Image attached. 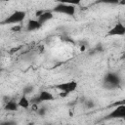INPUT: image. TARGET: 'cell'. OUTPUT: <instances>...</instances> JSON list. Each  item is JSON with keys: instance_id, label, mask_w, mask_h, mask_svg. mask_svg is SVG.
<instances>
[{"instance_id": "8992f818", "label": "cell", "mask_w": 125, "mask_h": 125, "mask_svg": "<svg viewBox=\"0 0 125 125\" xmlns=\"http://www.w3.org/2000/svg\"><path fill=\"white\" fill-rule=\"evenodd\" d=\"M124 118H125V104L117 105L105 116V119H124Z\"/></svg>"}, {"instance_id": "ac0fdd59", "label": "cell", "mask_w": 125, "mask_h": 125, "mask_svg": "<svg viewBox=\"0 0 125 125\" xmlns=\"http://www.w3.org/2000/svg\"><path fill=\"white\" fill-rule=\"evenodd\" d=\"M0 25H1V22H0Z\"/></svg>"}, {"instance_id": "5bb4252c", "label": "cell", "mask_w": 125, "mask_h": 125, "mask_svg": "<svg viewBox=\"0 0 125 125\" xmlns=\"http://www.w3.org/2000/svg\"><path fill=\"white\" fill-rule=\"evenodd\" d=\"M46 111H47V109H46L45 107H40V108L37 109V113H38L40 116H44L45 113H46Z\"/></svg>"}, {"instance_id": "7a4b0ae2", "label": "cell", "mask_w": 125, "mask_h": 125, "mask_svg": "<svg viewBox=\"0 0 125 125\" xmlns=\"http://www.w3.org/2000/svg\"><path fill=\"white\" fill-rule=\"evenodd\" d=\"M78 87V83L75 80H70V81H65V82H62L59 84H56L54 86L55 89L59 90L61 92V95L62 96H67L68 94L74 92Z\"/></svg>"}, {"instance_id": "9a60e30c", "label": "cell", "mask_w": 125, "mask_h": 125, "mask_svg": "<svg viewBox=\"0 0 125 125\" xmlns=\"http://www.w3.org/2000/svg\"><path fill=\"white\" fill-rule=\"evenodd\" d=\"M94 106H95V104H94L93 101H87L86 102V107L87 108H92Z\"/></svg>"}, {"instance_id": "30bf717a", "label": "cell", "mask_w": 125, "mask_h": 125, "mask_svg": "<svg viewBox=\"0 0 125 125\" xmlns=\"http://www.w3.org/2000/svg\"><path fill=\"white\" fill-rule=\"evenodd\" d=\"M4 109L7 111H17L19 109V105H18V102L16 101H8L6 102L5 105H4Z\"/></svg>"}, {"instance_id": "52a82bcc", "label": "cell", "mask_w": 125, "mask_h": 125, "mask_svg": "<svg viewBox=\"0 0 125 125\" xmlns=\"http://www.w3.org/2000/svg\"><path fill=\"white\" fill-rule=\"evenodd\" d=\"M125 34V25L118 21L107 32V36H123Z\"/></svg>"}, {"instance_id": "8fae6325", "label": "cell", "mask_w": 125, "mask_h": 125, "mask_svg": "<svg viewBox=\"0 0 125 125\" xmlns=\"http://www.w3.org/2000/svg\"><path fill=\"white\" fill-rule=\"evenodd\" d=\"M18 105H19V107H21V108H28L30 106V102L26 96L22 95L20 98V100L18 101Z\"/></svg>"}, {"instance_id": "ba28073f", "label": "cell", "mask_w": 125, "mask_h": 125, "mask_svg": "<svg viewBox=\"0 0 125 125\" xmlns=\"http://www.w3.org/2000/svg\"><path fill=\"white\" fill-rule=\"evenodd\" d=\"M36 17H37L36 20L38 21V22H39L41 25H43L45 22H47V21H49L50 20L53 19V17H54V13H53L52 11L39 12V13L36 14Z\"/></svg>"}, {"instance_id": "4fadbf2b", "label": "cell", "mask_w": 125, "mask_h": 125, "mask_svg": "<svg viewBox=\"0 0 125 125\" xmlns=\"http://www.w3.org/2000/svg\"><path fill=\"white\" fill-rule=\"evenodd\" d=\"M33 91V87L32 86H25L23 88V95L26 96L28 94H31V92Z\"/></svg>"}, {"instance_id": "5b68a950", "label": "cell", "mask_w": 125, "mask_h": 125, "mask_svg": "<svg viewBox=\"0 0 125 125\" xmlns=\"http://www.w3.org/2000/svg\"><path fill=\"white\" fill-rule=\"evenodd\" d=\"M54 100H55V97H54V95L51 92H49L47 90H42L36 97H34L31 100H29V102H30V104L31 105L32 104L38 105L40 103L51 102V101H54Z\"/></svg>"}, {"instance_id": "e0dca14e", "label": "cell", "mask_w": 125, "mask_h": 125, "mask_svg": "<svg viewBox=\"0 0 125 125\" xmlns=\"http://www.w3.org/2000/svg\"><path fill=\"white\" fill-rule=\"evenodd\" d=\"M65 125H70V124H65Z\"/></svg>"}, {"instance_id": "277c9868", "label": "cell", "mask_w": 125, "mask_h": 125, "mask_svg": "<svg viewBox=\"0 0 125 125\" xmlns=\"http://www.w3.org/2000/svg\"><path fill=\"white\" fill-rule=\"evenodd\" d=\"M26 13L24 11H15L11 15H9L1 24H19L24 21Z\"/></svg>"}, {"instance_id": "6da1fadb", "label": "cell", "mask_w": 125, "mask_h": 125, "mask_svg": "<svg viewBox=\"0 0 125 125\" xmlns=\"http://www.w3.org/2000/svg\"><path fill=\"white\" fill-rule=\"evenodd\" d=\"M103 85L107 90L118 89L121 86V78L115 72H107L103 79Z\"/></svg>"}, {"instance_id": "2e32d148", "label": "cell", "mask_w": 125, "mask_h": 125, "mask_svg": "<svg viewBox=\"0 0 125 125\" xmlns=\"http://www.w3.org/2000/svg\"><path fill=\"white\" fill-rule=\"evenodd\" d=\"M27 125H34V123H33V122H30V123H28Z\"/></svg>"}, {"instance_id": "3957f363", "label": "cell", "mask_w": 125, "mask_h": 125, "mask_svg": "<svg viewBox=\"0 0 125 125\" xmlns=\"http://www.w3.org/2000/svg\"><path fill=\"white\" fill-rule=\"evenodd\" d=\"M53 13L66 15V16H74L76 12V8L73 4L69 3H58L52 10Z\"/></svg>"}, {"instance_id": "7c38bea8", "label": "cell", "mask_w": 125, "mask_h": 125, "mask_svg": "<svg viewBox=\"0 0 125 125\" xmlns=\"http://www.w3.org/2000/svg\"><path fill=\"white\" fill-rule=\"evenodd\" d=\"M0 125H18V123L15 120L9 119V120H4V121L0 122Z\"/></svg>"}, {"instance_id": "9c48e42d", "label": "cell", "mask_w": 125, "mask_h": 125, "mask_svg": "<svg viewBox=\"0 0 125 125\" xmlns=\"http://www.w3.org/2000/svg\"><path fill=\"white\" fill-rule=\"evenodd\" d=\"M41 24L38 22V21L36 19H33V20H29L26 23V30L27 31H35V30H38L41 28Z\"/></svg>"}]
</instances>
